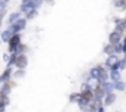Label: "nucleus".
Instances as JSON below:
<instances>
[{
  "label": "nucleus",
  "mask_w": 126,
  "mask_h": 112,
  "mask_svg": "<svg viewBox=\"0 0 126 112\" xmlns=\"http://www.w3.org/2000/svg\"><path fill=\"white\" fill-rule=\"evenodd\" d=\"M89 75H91V77H95L99 83L108 81V69H107L102 64H98V65L92 67V68L89 69Z\"/></svg>",
  "instance_id": "f257e3e1"
},
{
  "label": "nucleus",
  "mask_w": 126,
  "mask_h": 112,
  "mask_svg": "<svg viewBox=\"0 0 126 112\" xmlns=\"http://www.w3.org/2000/svg\"><path fill=\"white\" fill-rule=\"evenodd\" d=\"M9 65L15 67V69H25L28 67L27 53H12V59H11Z\"/></svg>",
  "instance_id": "f03ea898"
},
{
  "label": "nucleus",
  "mask_w": 126,
  "mask_h": 112,
  "mask_svg": "<svg viewBox=\"0 0 126 112\" xmlns=\"http://www.w3.org/2000/svg\"><path fill=\"white\" fill-rule=\"evenodd\" d=\"M120 61V56L119 55H108L105 61H104V67L108 69V71H113V69H117V64Z\"/></svg>",
  "instance_id": "7ed1b4c3"
},
{
  "label": "nucleus",
  "mask_w": 126,
  "mask_h": 112,
  "mask_svg": "<svg viewBox=\"0 0 126 112\" xmlns=\"http://www.w3.org/2000/svg\"><path fill=\"white\" fill-rule=\"evenodd\" d=\"M19 43H22V34H21V33H14V35H12L11 40L8 41V52H9V53H14L15 49H16V46H18Z\"/></svg>",
  "instance_id": "20e7f679"
},
{
  "label": "nucleus",
  "mask_w": 126,
  "mask_h": 112,
  "mask_svg": "<svg viewBox=\"0 0 126 112\" xmlns=\"http://www.w3.org/2000/svg\"><path fill=\"white\" fill-rule=\"evenodd\" d=\"M25 27H27V21H25V18H21V19H18V21H15L14 24L9 25V28H11L12 33H21V31L25 30Z\"/></svg>",
  "instance_id": "39448f33"
},
{
  "label": "nucleus",
  "mask_w": 126,
  "mask_h": 112,
  "mask_svg": "<svg viewBox=\"0 0 126 112\" xmlns=\"http://www.w3.org/2000/svg\"><path fill=\"white\" fill-rule=\"evenodd\" d=\"M116 100H117V93L116 91H110V93H107L105 96H104V99H102V105L107 108V106H113L114 103H116Z\"/></svg>",
  "instance_id": "423d86ee"
},
{
  "label": "nucleus",
  "mask_w": 126,
  "mask_h": 112,
  "mask_svg": "<svg viewBox=\"0 0 126 112\" xmlns=\"http://www.w3.org/2000/svg\"><path fill=\"white\" fill-rule=\"evenodd\" d=\"M12 72H14V68L12 65H6V68L3 69V72L0 74V83H8L11 78H12Z\"/></svg>",
  "instance_id": "0eeeda50"
},
{
  "label": "nucleus",
  "mask_w": 126,
  "mask_h": 112,
  "mask_svg": "<svg viewBox=\"0 0 126 112\" xmlns=\"http://www.w3.org/2000/svg\"><path fill=\"white\" fill-rule=\"evenodd\" d=\"M113 24H114V31L120 33V34H126V27H125V22H123V18H114L113 19Z\"/></svg>",
  "instance_id": "6e6552de"
},
{
  "label": "nucleus",
  "mask_w": 126,
  "mask_h": 112,
  "mask_svg": "<svg viewBox=\"0 0 126 112\" xmlns=\"http://www.w3.org/2000/svg\"><path fill=\"white\" fill-rule=\"evenodd\" d=\"M122 38H123V34H120V33H117V31H111L110 34H108V43L110 44H119L120 41H122Z\"/></svg>",
  "instance_id": "1a4fd4ad"
},
{
  "label": "nucleus",
  "mask_w": 126,
  "mask_h": 112,
  "mask_svg": "<svg viewBox=\"0 0 126 112\" xmlns=\"http://www.w3.org/2000/svg\"><path fill=\"white\" fill-rule=\"evenodd\" d=\"M45 3V0H22L21 5L24 6H28L31 9H40V6Z\"/></svg>",
  "instance_id": "9d476101"
},
{
  "label": "nucleus",
  "mask_w": 126,
  "mask_h": 112,
  "mask_svg": "<svg viewBox=\"0 0 126 112\" xmlns=\"http://www.w3.org/2000/svg\"><path fill=\"white\" fill-rule=\"evenodd\" d=\"M21 18H24V15H22L19 11H16V12H11V13L8 15L6 22H8V25H11V24H14L15 21H18V19H21Z\"/></svg>",
  "instance_id": "9b49d317"
},
{
  "label": "nucleus",
  "mask_w": 126,
  "mask_h": 112,
  "mask_svg": "<svg viewBox=\"0 0 126 112\" xmlns=\"http://www.w3.org/2000/svg\"><path fill=\"white\" fill-rule=\"evenodd\" d=\"M108 80H110L111 83H117V81L123 80V78H122V71H117V69L108 71Z\"/></svg>",
  "instance_id": "f8f14e48"
},
{
  "label": "nucleus",
  "mask_w": 126,
  "mask_h": 112,
  "mask_svg": "<svg viewBox=\"0 0 126 112\" xmlns=\"http://www.w3.org/2000/svg\"><path fill=\"white\" fill-rule=\"evenodd\" d=\"M14 35V33L11 31V28L8 27L5 31H2V33H0V40H2V43H8L9 40H11V37Z\"/></svg>",
  "instance_id": "ddd939ff"
},
{
  "label": "nucleus",
  "mask_w": 126,
  "mask_h": 112,
  "mask_svg": "<svg viewBox=\"0 0 126 112\" xmlns=\"http://www.w3.org/2000/svg\"><path fill=\"white\" fill-rule=\"evenodd\" d=\"M113 6L116 11L125 12L126 11V0H113Z\"/></svg>",
  "instance_id": "4468645a"
},
{
  "label": "nucleus",
  "mask_w": 126,
  "mask_h": 112,
  "mask_svg": "<svg viewBox=\"0 0 126 112\" xmlns=\"http://www.w3.org/2000/svg\"><path fill=\"white\" fill-rule=\"evenodd\" d=\"M102 52H104V55H105V56H108V55H116V46H114V44L107 43V44L102 47Z\"/></svg>",
  "instance_id": "2eb2a0df"
},
{
  "label": "nucleus",
  "mask_w": 126,
  "mask_h": 112,
  "mask_svg": "<svg viewBox=\"0 0 126 112\" xmlns=\"http://www.w3.org/2000/svg\"><path fill=\"white\" fill-rule=\"evenodd\" d=\"M37 15H39V11L37 9H31V11H28V12L24 13V18H25V21H33Z\"/></svg>",
  "instance_id": "dca6fc26"
},
{
  "label": "nucleus",
  "mask_w": 126,
  "mask_h": 112,
  "mask_svg": "<svg viewBox=\"0 0 126 112\" xmlns=\"http://www.w3.org/2000/svg\"><path fill=\"white\" fill-rule=\"evenodd\" d=\"M114 86V91H126V83L123 80L117 81V83H113Z\"/></svg>",
  "instance_id": "f3484780"
},
{
  "label": "nucleus",
  "mask_w": 126,
  "mask_h": 112,
  "mask_svg": "<svg viewBox=\"0 0 126 112\" xmlns=\"http://www.w3.org/2000/svg\"><path fill=\"white\" fill-rule=\"evenodd\" d=\"M24 77H25V69H14V72H12L14 80H21Z\"/></svg>",
  "instance_id": "a211bd4d"
},
{
  "label": "nucleus",
  "mask_w": 126,
  "mask_h": 112,
  "mask_svg": "<svg viewBox=\"0 0 126 112\" xmlns=\"http://www.w3.org/2000/svg\"><path fill=\"white\" fill-rule=\"evenodd\" d=\"M125 69H126V58L120 56V61L117 64V71H125Z\"/></svg>",
  "instance_id": "6ab92c4d"
},
{
  "label": "nucleus",
  "mask_w": 126,
  "mask_h": 112,
  "mask_svg": "<svg viewBox=\"0 0 126 112\" xmlns=\"http://www.w3.org/2000/svg\"><path fill=\"white\" fill-rule=\"evenodd\" d=\"M27 44L25 43H19L18 46H16V49H15V52L14 53H27Z\"/></svg>",
  "instance_id": "aec40b11"
},
{
  "label": "nucleus",
  "mask_w": 126,
  "mask_h": 112,
  "mask_svg": "<svg viewBox=\"0 0 126 112\" xmlns=\"http://www.w3.org/2000/svg\"><path fill=\"white\" fill-rule=\"evenodd\" d=\"M79 99H80V93H79V91H74V93H71V94L68 96V102H70V103H77Z\"/></svg>",
  "instance_id": "412c9836"
},
{
  "label": "nucleus",
  "mask_w": 126,
  "mask_h": 112,
  "mask_svg": "<svg viewBox=\"0 0 126 112\" xmlns=\"http://www.w3.org/2000/svg\"><path fill=\"white\" fill-rule=\"evenodd\" d=\"M11 59H12V53H9V52L3 53V61L6 62V65H9V64H11Z\"/></svg>",
  "instance_id": "4be33fe9"
},
{
  "label": "nucleus",
  "mask_w": 126,
  "mask_h": 112,
  "mask_svg": "<svg viewBox=\"0 0 126 112\" xmlns=\"http://www.w3.org/2000/svg\"><path fill=\"white\" fill-rule=\"evenodd\" d=\"M96 112H105V106H104V105L98 106V108H96Z\"/></svg>",
  "instance_id": "5701e85b"
},
{
  "label": "nucleus",
  "mask_w": 126,
  "mask_h": 112,
  "mask_svg": "<svg viewBox=\"0 0 126 112\" xmlns=\"http://www.w3.org/2000/svg\"><path fill=\"white\" fill-rule=\"evenodd\" d=\"M45 3L49 5V6H53L55 5V0H45Z\"/></svg>",
  "instance_id": "b1692460"
},
{
  "label": "nucleus",
  "mask_w": 126,
  "mask_h": 112,
  "mask_svg": "<svg viewBox=\"0 0 126 112\" xmlns=\"http://www.w3.org/2000/svg\"><path fill=\"white\" fill-rule=\"evenodd\" d=\"M3 19H5V16L0 15V28H2V25H3Z\"/></svg>",
  "instance_id": "393cba45"
},
{
  "label": "nucleus",
  "mask_w": 126,
  "mask_h": 112,
  "mask_svg": "<svg viewBox=\"0 0 126 112\" xmlns=\"http://www.w3.org/2000/svg\"><path fill=\"white\" fill-rule=\"evenodd\" d=\"M123 22H125V27H126V16L123 18Z\"/></svg>",
  "instance_id": "a878e982"
},
{
  "label": "nucleus",
  "mask_w": 126,
  "mask_h": 112,
  "mask_svg": "<svg viewBox=\"0 0 126 112\" xmlns=\"http://www.w3.org/2000/svg\"><path fill=\"white\" fill-rule=\"evenodd\" d=\"M0 44H2V40H0Z\"/></svg>",
  "instance_id": "bb28decb"
},
{
  "label": "nucleus",
  "mask_w": 126,
  "mask_h": 112,
  "mask_svg": "<svg viewBox=\"0 0 126 112\" xmlns=\"http://www.w3.org/2000/svg\"><path fill=\"white\" fill-rule=\"evenodd\" d=\"M117 112H120V111H117Z\"/></svg>",
  "instance_id": "cd10ccee"
}]
</instances>
